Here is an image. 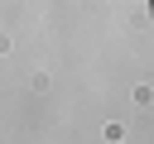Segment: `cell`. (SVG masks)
<instances>
[{
    "mask_svg": "<svg viewBox=\"0 0 154 144\" xmlns=\"http://www.w3.org/2000/svg\"><path fill=\"white\" fill-rule=\"evenodd\" d=\"M149 5H154V0H149Z\"/></svg>",
    "mask_w": 154,
    "mask_h": 144,
    "instance_id": "obj_1",
    "label": "cell"
}]
</instances>
